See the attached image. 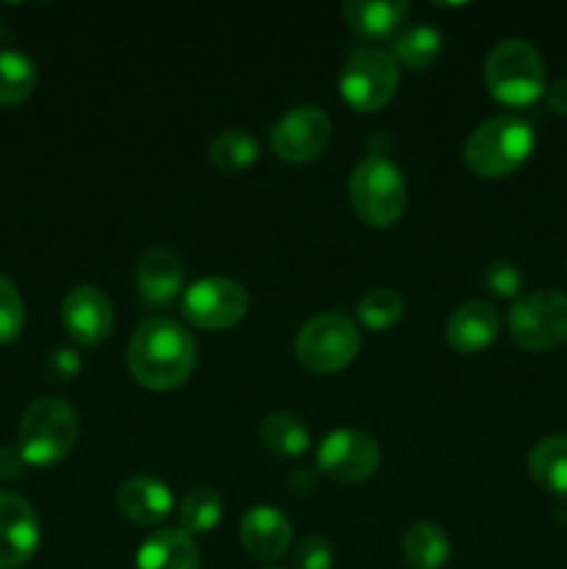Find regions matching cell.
<instances>
[{
  "label": "cell",
  "instance_id": "obj_12",
  "mask_svg": "<svg viewBox=\"0 0 567 569\" xmlns=\"http://www.w3.org/2000/svg\"><path fill=\"white\" fill-rule=\"evenodd\" d=\"M61 322L70 339L83 348L106 342L115 326V309L109 295L94 283H78L61 300Z\"/></svg>",
  "mask_w": 567,
  "mask_h": 569
},
{
  "label": "cell",
  "instance_id": "obj_4",
  "mask_svg": "<svg viewBox=\"0 0 567 569\" xmlns=\"http://www.w3.org/2000/svg\"><path fill=\"white\" fill-rule=\"evenodd\" d=\"M76 439V409L61 398H39L22 415L20 433H17V448H20L26 465L48 470V467L67 459Z\"/></svg>",
  "mask_w": 567,
  "mask_h": 569
},
{
  "label": "cell",
  "instance_id": "obj_20",
  "mask_svg": "<svg viewBox=\"0 0 567 569\" xmlns=\"http://www.w3.org/2000/svg\"><path fill=\"white\" fill-rule=\"evenodd\" d=\"M528 472L548 492L567 498V433H554L534 445Z\"/></svg>",
  "mask_w": 567,
  "mask_h": 569
},
{
  "label": "cell",
  "instance_id": "obj_23",
  "mask_svg": "<svg viewBox=\"0 0 567 569\" xmlns=\"http://www.w3.org/2000/svg\"><path fill=\"white\" fill-rule=\"evenodd\" d=\"M37 87V64L20 50L0 53V109H14L31 98Z\"/></svg>",
  "mask_w": 567,
  "mask_h": 569
},
{
  "label": "cell",
  "instance_id": "obj_15",
  "mask_svg": "<svg viewBox=\"0 0 567 569\" xmlns=\"http://www.w3.org/2000/svg\"><path fill=\"white\" fill-rule=\"evenodd\" d=\"M239 542L253 559L276 561L289 550L292 526L276 506H253L239 522Z\"/></svg>",
  "mask_w": 567,
  "mask_h": 569
},
{
  "label": "cell",
  "instance_id": "obj_24",
  "mask_svg": "<svg viewBox=\"0 0 567 569\" xmlns=\"http://www.w3.org/2000/svg\"><path fill=\"white\" fill-rule=\"evenodd\" d=\"M442 53V33L431 26H411L392 42V56L406 70H426Z\"/></svg>",
  "mask_w": 567,
  "mask_h": 569
},
{
  "label": "cell",
  "instance_id": "obj_19",
  "mask_svg": "<svg viewBox=\"0 0 567 569\" xmlns=\"http://www.w3.org/2000/svg\"><path fill=\"white\" fill-rule=\"evenodd\" d=\"M137 569H200V550L181 528H161L137 550Z\"/></svg>",
  "mask_w": 567,
  "mask_h": 569
},
{
  "label": "cell",
  "instance_id": "obj_6",
  "mask_svg": "<svg viewBox=\"0 0 567 569\" xmlns=\"http://www.w3.org/2000/svg\"><path fill=\"white\" fill-rule=\"evenodd\" d=\"M361 337L356 322L342 311H320L300 326L295 337V356L300 367L315 376L345 370L359 356Z\"/></svg>",
  "mask_w": 567,
  "mask_h": 569
},
{
  "label": "cell",
  "instance_id": "obj_17",
  "mask_svg": "<svg viewBox=\"0 0 567 569\" xmlns=\"http://www.w3.org/2000/svg\"><path fill=\"white\" fill-rule=\"evenodd\" d=\"M117 509L133 526H156L172 511V492L159 478L133 476L117 487Z\"/></svg>",
  "mask_w": 567,
  "mask_h": 569
},
{
  "label": "cell",
  "instance_id": "obj_16",
  "mask_svg": "<svg viewBox=\"0 0 567 569\" xmlns=\"http://www.w3.org/2000/svg\"><path fill=\"white\" fill-rule=\"evenodd\" d=\"M183 287V261L172 248L145 250L137 264L139 298L150 306H167L178 298Z\"/></svg>",
  "mask_w": 567,
  "mask_h": 569
},
{
  "label": "cell",
  "instance_id": "obj_5",
  "mask_svg": "<svg viewBox=\"0 0 567 569\" xmlns=\"http://www.w3.org/2000/svg\"><path fill=\"white\" fill-rule=\"evenodd\" d=\"M348 198L356 217L370 228H389L406 209L404 172L387 156H367L348 178Z\"/></svg>",
  "mask_w": 567,
  "mask_h": 569
},
{
  "label": "cell",
  "instance_id": "obj_21",
  "mask_svg": "<svg viewBox=\"0 0 567 569\" xmlns=\"http://www.w3.org/2000/svg\"><path fill=\"white\" fill-rule=\"evenodd\" d=\"M448 537L434 522H411L404 533V559L411 569H439L448 561Z\"/></svg>",
  "mask_w": 567,
  "mask_h": 569
},
{
  "label": "cell",
  "instance_id": "obj_34",
  "mask_svg": "<svg viewBox=\"0 0 567 569\" xmlns=\"http://www.w3.org/2000/svg\"><path fill=\"white\" fill-rule=\"evenodd\" d=\"M0 39H3V22H0Z\"/></svg>",
  "mask_w": 567,
  "mask_h": 569
},
{
  "label": "cell",
  "instance_id": "obj_32",
  "mask_svg": "<svg viewBox=\"0 0 567 569\" xmlns=\"http://www.w3.org/2000/svg\"><path fill=\"white\" fill-rule=\"evenodd\" d=\"M26 467L20 448H11V445H0V481H11L17 478Z\"/></svg>",
  "mask_w": 567,
  "mask_h": 569
},
{
  "label": "cell",
  "instance_id": "obj_27",
  "mask_svg": "<svg viewBox=\"0 0 567 569\" xmlns=\"http://www.w3.org/2000/svg\"><path fill=\"white\" fill-rule=\"evenodd\" d=\"M404 298H400L395 289H370V292L365 295V298L359 300V306H356V317H359V322L365 328H370V331H387V328L398 326L400 320H404Z\"/></svg>",
  "mask_w": 567,
  "mask_h": 569
},
{
  "label": "cell",
  "instance_id": "obj_7",
  "mask_svg": "<svg viewBox=\"0 0 567 569\" xmlns=\"http://www.w3.org/2000/svg\"><path fill=\"white\" fill-rule=\"evenodd\" d=\"M398 61L389 50L367 44L354 50L339 72V94L359 114L384 109L398 92Z\"/></svg>",
  "mask_w": 567,
  "mask_h": 569
},
{
  "label": "cell",
  "instance_id": "obj_33",
  "mask_svg": "<svg viewBox=\"0 0 567 569\" xmlns=\"http://www.w3.org/2000/svg\"><path fill=\"white\" fill-rule=\"evenodd\" d=\"M545 100H548L550 111H556L559 117H567V78L545 87Z\"/></svg>",
  "mask_w": 567,
  "mask_h": 569
},
{
  "label": "cell",
  "instance_id": "obj_28",
  "mask_svg": "<svg viewBox=\"0 0 567 569\" xmlns=\"http://www.w3.org/2000/svg\"><path fill=\"white\" fill-rule=\"evenodd\" d=\"M26 328V303L11 278L0 276V345H11L20 339Z\"/></svg>",
  "mask_w": 567,
  "mask_h": 569
},
{
  "label": "cell",
  "instance_id": "obj_29",
  "mask_svg": "<svg viewBox=\"0 0 567 569\" xmlns=\"http://www.w3.org/2000/svg\"><path fill=\"white\" fill-rule=\"evenodd\" d=\"M481 281L484 287H487L493 295H498V298H515L523 287L520 270H517L515 261H506V259L489 261L481 272Z\"/></svg>",
  "mask_w": 567,
  "mask_h": 569
},
{
  "label": "cell",
  "instance_id": "obj_22",
  "mask_svg": "<svg viewBox=\"0 0 567 569\" xmlns=\"http://www.w3.org/2000/svg\"><path fill=\"white\" fill-rule=\"evenodd\" d=\"M259 442L265 445L270 453L295 459V456H304L306 450H309V431H306L304 422L295 415H289V411H272V415H267L265 420H261Z\"/></svg>",
  "mask_w": 567,
  "mask_h": 569
},
{
  "label": "cell",
  "instance_id": "obj_8",
  "mask_svg": "<svg viewBox=\"0 0 567 569\" xmlns=\"http://www.w3.org/2000/svg\"><path fill=\"white\" fill-rule=\"evenodd\" d=\"M509 333L526 350H550L567 342V295L539 289L517 298L509 309Z\"/></svg>",
  "mask_w": 567,
  "mask_h": 569
},
{
  "label": "cell",
  "instance_id": "obj_13",
  "mask_svg": "<svg viewBox=\"0 0 567 569\" xmlns=\"http://www.w3.org/2000/svg\"><path fill=\"white\" fill-rule=\"evenodd\" d=\"M39 548V520L33 506L14 492H0V569H17Z\"/></svg>",
  "mask_w": 567,
  "mask_h": 569
},
{
  "label": "cell",
  "instance_id": "obj_31",
  "mask_svg": "<svg viewBox=\"0 0 567 569\" xmlns=\"http://www.w3.org/2000/svg\"><path fill=\"white\" fill-rule=\"evenodd\" d=\"M81 372V356L72 348H59L48 356V365H44V376L53 383L72 381V378Z\"/></svg>",
  "mask_w": 567,
  "mask_h": 569
},
{
  "label": "cell",
  "instance_id": "obj_26",
  "mask_svg": "<svg viewBox=\"0 0 567 569\" xmlns=\"http://www.w3.org/2000/svg\"><path fill=\"white\" fill-rule=\"evenodd\" d=\"M211 164L222 172H242L259 156V144L250 137L248 131H239V128H228V131L217 133L209 144Z\"/></svg>",
  "mask_w": 567,
  "mask_h": 569
},
{
  "label": "cell",
  "instance_id": "obj_25",
  "mask_svg": "<svg viewBox=\"0 0 567 569\" xmlns=\"http://www.w3.org/2000/svg\"><path fill=\"white\" fill-rule=\"evenodd\" d=\"M222 517V500L220 495L211 487H195L183 495L181 506H178V522H181V531L189 537H198V533H209L211 528L220 522Z\"/></svg>",
  "mask_w": 567,
  "mask_h": 569
},
{
  "label": "cell",
  "instance_id": "obj_3",
  "mask_svg": "<svg viewBox=\"0 0 567 569\" xmlns=\"http://www.w3.org/2000/svg\"><path fill=\"white\" fill-rule=\"evenodd\" d=\"M484 83L504 106H528L545 94L543 56L526 39H500L484 59Z\"/></svg>",
  "mask_w": 567,
  "mask_h": 569
},
{
  "label": "cell",
  "instance_id": "obj_10",
  "mask_svg": "<svg viewBox=\"0 0 567 569\" xmlns=\"http://www.w3.org/2000/svg\"><path fill=\"white\" fill-rule=\"evenodd\" d=\"M331 139V117L320 106H295L270 128L272 153L289 164H306L326 150Z\"/></svg>",
  "mask_w": 567,
  "mask_h": 569
},
{
  "label": "cell",
  "instance_id": "obj_18",
  "mask_svg": "<svg viewBox=\"0 0 567 569\" xmlns=\"http://www.w3.org/2000/svg\"><path fill=\"white\" fill-rule=\"evenodd\" d=\"M409 14V3L404 0H348L342 6V17L350 31L367 42L389 39L398 33Z\"/></svg>",
  "mask_w": 567,
  "mask_h": 569
},
{
  "label": "cell",
  "instance_id": "obj_9",
  "mask_svg": "<svg viewBox=\"0 0 567 569\" xmlns=\"http://www.w3.org/2000/svg\"><path fill=\"white\" fill-rule=\"evenodd\" d=\"M248 292L239 281L226 276H206L189 283L181 298L187 322L203 331H228L248 315Z\"/></svg>",
  "mask_w": 567,
  "mask_h": 569
},
{
  "label": "cell",
  "instance_id": "obj_35",
  "mask_svg": "<svg viewBox=\"0 0 567 569\" xmlns=\"http://www.w3.org/2000/svg\"><path fill=\"white\" fill-rule=\"evenodd\" d=\"M267 569H281V567H267Z\"/></svg>",
  "mask_w": 567,
  "mask_h": 569
},
{
  "label": "cell",
  "instance_id": "obj_1",
  "mask_svg": "<svg viewBox=\"0 0 567 569\" xmlns=\"http://www.w3.org/2000/svg\"><path fill=\"white\" fill-rule=\"evenodd\" d=\"M126 365L139 387L167 392L192 376L198 365V345L192 333L172 317H150L133 331Z\"/></svg>",
  "mask_w": 567,
  "mask_h": 569
},
{
  "label": "cell",
  "instance_id": "obj_2",
  "mask_svg": "<svg viewBox=\"0 0 567 569\" xmlns=\"http://www.w3.org/2000/svg\"><path fill=\"white\" fill-rule=\"evenodd\" d=\"M534 128L517 114H498L472 128L465 142V164L478 178H506L528 161Z\"/></svg>",
  "mask_w": 567,
  "mask_h": 569
},
{
  "label": "cell",
  "instance_id": "obj_30",
  "mask_svg": "<svg viewBox=\"0 0 567 569\" xmlns=\"http://www.w3.org/2000/svg\"><path fill=\"white\" fill-rule=\"evenodd\" d=\"M295 567L298 569H331L334 567V545L320 533L300 539L295 548Z\"/></svg>",
  "mask_w": 567,
  "mask_h": 569
},
{
  "label": "cell",
  "instance_id": "obj_11",
  "mask_svg": "<svg viewBox=\"0 0 567 569\" xmlns=\"http://www.w3.org/2000/svg\"><path fill=\"white\" fill-rule=\"evenodd\" d=\"M378 442L359 428H337L322 437L317 448V467L331 481L361 483L378 470Z\"/></svg>",
  "mask_w": 567,
  "mask_h": 569
},
{
  "label": "cell",
  "instance_id": "obj_14",
  "mask_svg": "<svg viewBox=\"0 0 567 569\" xmlns=\"http://www.w3.org/2000/svg\"><path fill=\"white\" fill-rule=\"evenodd\" d=\"M500 331V315L487 300H467L456 306L445 326V339L461 356H476L495 342Z\"/></svg>",
  "mask_w": 567,
  "mask_h": 569
}]
</instances>
